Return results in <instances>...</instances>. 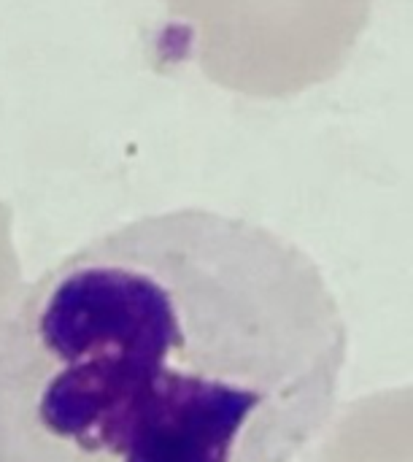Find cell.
<instances>
[{"mask_svg": "<svg viewBox=\"0 0 413 462\" xmlns=\"http://www.w3.org/2000/svg\"><path fill=\"white\" fill-rule=\"evenodd\" d=\"M346 324L278 232L208 209L124 222L0 317V462H297Z\"/></svg>", "mask_w": 413, "mask_h": 462, "instance_id": "6da1fadb", "label": "cell"}]
</instances>
